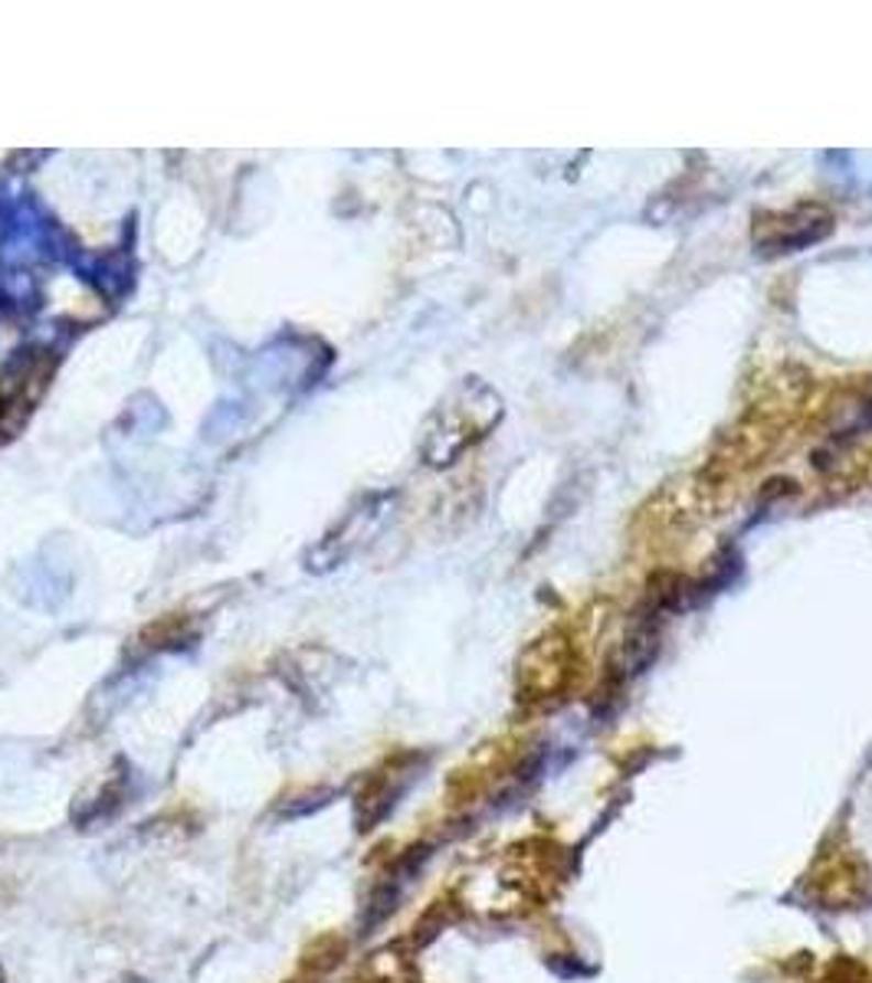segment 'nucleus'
I'll return each instance as SVG.
<instances>
[{
	"mask_svg": "<svg viewBox=\"0 0 872 983\" xmlns=\"http://www.w3.org/2000/svg\"><path fill=\"white\" fill-rule=\"evenodd\" d=\"M115 983H145V981H142V978H119Z\"/></svg>",
	"mask_w": 872,
	"mask_h": 983,
	"instance_id": "4",
	"label": "nucleus"
},
{
	"mask_svg": "<svg viewBox=\"0 0 872 983\" xmlns=\"http://www.w3.org/2000/svg\"><path fill=\"white\" fill-rule=\"evenodd\" d=\"M0 981H3V971H0Z\"/></svg>",
	"mask_w": 872,
	"mask_h": 983,
	"instance_id": "5",
	"label": "nucleus"
},
{
	"mask_svg": "<svg viewBox=\"0 0 872 983\" xmlns=\"http://www.w3.org/2000/svg\"><path fill=\"white\" fill-rule=\"evenodd\" d=\"M394 905H397V885H390V882L377 885V888L371 892V902L364 905V928L380 925V921L394 912Z\"/></svg>",
	"mask_w": 872,
	"mask_h": 983,
	"instance_id": "2",
	"label": "nucleus"
},
{
	"mask_svg": "<svg viewBox=\"0 0 872 983\" xmlns=\"http://www.w3.org/2000/svg\"><path fill=\"white\" fill-rule=\"evenodd\" d=\"M329 797H335V794H332V791H316V794H306V797H299V800H289V804L283 807V817L286 819L309 817V814L329 807V804H332Z\"/></svg>",
	"mask_w": 872,
	"mask_h": 983,
	"instance_id": "3",
	"label": "nucleus"
},
{
	"mask_svg": "<svg viewBox=\"0 0 872 983\" xmlns=\"http://www.w3.org/2000/svg\"><path fill=\"white\" fill-rule=\"evenodd\" d=\"M814 895L817 902H824V908H834V912L863 908L872 898V872L860 859L843 855L814 879Z\"/></svg>",
	"mask_w": 872,
	"mask_h": 983,
	"instance_id": "1",
	"label": "nucleus"
}]
</instances>
